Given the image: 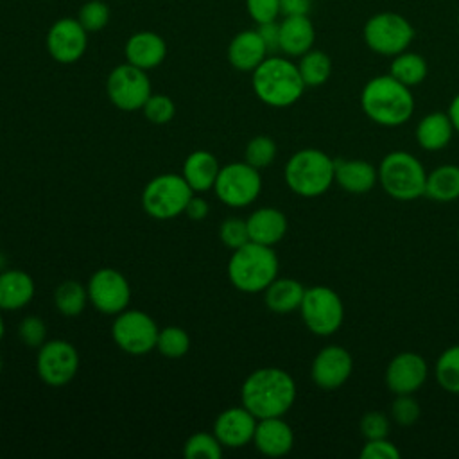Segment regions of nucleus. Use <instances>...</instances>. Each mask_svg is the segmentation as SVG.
Here are the masks:
<instances>
[{
    "instance_id": "f257e3e1",
    "label": "nucleus",
    "mask_w": 459,
    "mask_h": 459,
    "mask_svg": "<svg viewBox=\"0 0 459 459\" xmlns=\"http://www.w3.org/2000/svg\"><path fill=\"white\" fill-rule=\"evenodd\" d=\"M240 398L258 420L283 416L294 405L296 382L285 369L260 368L244 380Z\"/></svg>"
},
{
    "instance_id": "f03ea898",
    "label": "nucleus",
    "mask_w": 459,
    "mask_h": 459,
    "mask_svg": "<svg viewBox=\"0 0 459 459\" xmlns=\"http://www.w3.org/2000/svg\"><path fill=\"white\" fill-rule=\"evenodd\" d=\"M364 115L384 127H396L411 120L414 113V95L391 74L371 77L360 91Z\"/></svg>"
},
{
    "instance_id": "7ed1b4c3",
    "label": "nucleus",
    "mask_w": 459,
    "mask_h": 459,
    "mask_svg": "<svg viewBox=\"0 0 459 459\" xmlns=\"http://www.w3.org/2000/svg\"><path fill=\"white\" fill-rule=\"evenodd\" d=\"M251 84L255 95L271 108L292 106L301 99L307 88L298 65L280 56L265 57L253 70Z\"/></svg>"
},
{
    "instance_id": "20e7f679",
    "label": "nucleus",
    "mask_w": 459,
    "mask_h": 459,
    "mask_svg": "<svg viewBox=\"0 0 459 459\" xmlns=\"http://www.w3.org/2000/svg\"><path fill=\"white\" fill-rule=\"evenodd\" d=\"M278 256L273 246L249 240L233 249L228 262V278L237 290L256 294L278 278Z\"/></svg>"
},
{
    "instance_id": "39448f33",
    "label": "nucleus",
    "mask_w": 459,
    "mask_h": 459,
    "mask_svg": "<svg viewBox=\"0 0 459 459\" xmlns=\"http://www.w3.org/2000/svg\"><path fill=\"white\" fill-rule=\"evenodd\" d=\"M285 183L301 197H319L333 183V158L319 149H301L285 163Z\"/></svg>"
},
{
    "instance_id": "423d86ee",
    "label": "nucleus",
    "mask_w": 459,
    "mask_h": 459,
    "mask_svg": "<svg viewBox=\"0 0 459 459\" xmlns=\"http://www.w3.org/2000/svg\"><path fill=\"white\" fill-rule=\"evenodd\" d=\"M382 190L396 201H414L425 195L427 170L421 161L407 151L385 154L377 167Z\"/></svg>"
},
{
    "instance_id": "0eeeda50",
    "label": "nucleus",
    "mask_w": 459,
    "mask_h": 459,
    "mask_svg": "<svg viewBox=\"0 0 459 459\" xmlns=\"http://www.w3.org/2000/svg\"><path fill=\"white\" fill-rule=\"evenodd\" d=\"M194 195L183 176L161 174L151 179L142 192V206L147 215L158 221H169L185 212L186 203Z\"/></svg>"
},
{
    "instance_id": "6e6552de",
    "label": "nucleus",
    "mask_w": 459,
    "mask_h": 459,
    "mask_svg": "<svg viewBox=\"0 0 459 459\" xmlns=\"http://www.w3.org/2000/svg\"><path fill=\"white\" fill-rule=\"evenodd\" d=\"M362 36L369 50L378 56L394 57L411 47L414 39V27L405 16L384 11L368 18Z\"/></svg>"
},
{
    "instance_id": "1a4fd4ad",
    "label": "nucleus",
    "mask_w": 459,
    "mask_h": 459,
    "mask_svg": "<svg viewBox=\"0 0 459 459\" xmlns=\"http://www.w3.org/2000/svg\"><path fill=\"white\" fill-rule=\"evenodd\" d=\"M299 312L305 326L319 337L335 333L344 321L342 299L333 289L326 285H314L305 289Z\"/></svg>"
},
{
    "instance_id": "9d476101",
    "label": "nucleus",
    "mask_w": 459,
    "mask_h": 459,
    "mask_svg": "<svg viewBox=\"0 0 459 459\" xmlns=\"http://www.w3.org/2000/svg\"><path fill=\"white\" fill-rule=\"evenodd\" d=\"M213 190L226 206L244 208L260 195L262 176L258 169H255L247 161L228 163L219 169Z\"/></svg>"
},
{
    "instance_id": "9b49d317",
    "label": "nucleus",
    "mask_w": 459,
    "mask_h": 459,
    "mask_svg": "<svg viewBox=\"0 0 459 459\" xmlns=\"http://www.w3.org/2000/svg\"><path fill=\"white\" fill-rule=\"evenodd\" d=\"M158 332L154 319L142 310H122L111 326L115 344L131 355H143L156 348Z\"/></svg>"
},
{
    "instance_id": "f8f14e48",
    "label": "nucleus",
    "mask_w": 459,
    "mask_h": 459,
    "mask_svg": "<svg viewBox=\"0 0 459 459\" xmlns=\"http://www.w3.org/2000/svg\"><path fill=\"white\" fill-rule=\"evenodd\" d=\"M106 91L109 100L122 111L143 108L145 100L151 97V81L147 77V70H142L131 63L115 66L108 75Z\"/></svg>"
},
{
    "instance_id": "ddd939ff",
    "label": "nucleus",
    "mask_w": 459,
    "mask_h": 459,
    "mask_svg": "<svg viewBox=\"0 0 459 459\" xmlns=\"http://www.w3.org/2000/svg\"><path fill=\"white\" fill-rule=\"evenodd\" d=\"M36 369L45 384L52 387L65 385L75 377L79 369V353L75 346L70 344L68 341H45L38 348Z\"/></svg>"
},
{
    "instance_id": "4468645a",
    "label": "nucleus",
    "mask_w": 459,
    "mask_h": 459,
    "mask_svg": "<svg viewBox=\"0 0 459 459\" xmlns=\"http://www.w3.org/2000/svg\"><path fill=\"white\" fill-rule=\"evenodd\" d=\"M90 303L102 314L117 316L127 308L131 299V287L126 276L111 267L95 271L86 285Z\"/></svg>"
},
{
    "instance_id": "2eb2a0df",
    "label": "nucleus",
    "mask_w": 459,
    "mask_h": 459,
    "mask_svg": "<svg viewBox=\"0 0 459 459\" xmlns=\"http://www.w3.org/2000/svg\"><path fill=\"white\" fill-rule=\"evenodd\" d=\"M353 371V359L350 351L337 344H328L317 351L310 366L312 382L323 391H335L342 387Z\"/></svg>"
},
{
    "instance_id": "dca6fc26",
    "label": "nucleus",
    "mask_w": 459,
    "mask_h": 459,
    "mask_svg": "<svg viewBox=\"0 0 459 459\" xmlns=\"http://www.w3.org/2000/svg\"><path fill=\"white\" fill-rule=\"evenodd\" d=\"M88 45V30L77 18L54 22L47 34V50L57 63L70 65L82 57Z\"/></svg>"
},
{
    "instance_id": "f3484780",
    "label": "nucleus",
    "mask_w": 459,
    "mask_h": 459,
    "mask_svg": "<svg viewBox=\"0 0 459 459\" xmlns=\"http://www.w3.org/2000/svg\"><path fill=\"white\" fill-rule=\"evenodd\" d=\"M427 360L414 351L394 355L385 368V385L394 394H414L427 380Z\"/></svg>"
},
{
    "instance_id": "a211bd4d",
    "label": "nucleus",
    "mask_w": 459,
    "mask_h": 459,
    "mask_svg": "<svg viewBox=\"0 0 459 459\" xmlns=\"http://www.w3.org/2000/svg\"><path fill=\"white\" fill-rule=\"evenodd\" d=\"M258 418L242 407H230L222 411L213 421V434L222 446L240 448L253 441Z\"/></svg>"
},
{
    "instance_id": "6ab92c4d",
    "label": "nucleus",
    "mask_w": 459,
    "mask_h": 459,
    "mask_svg": "<svg viewBox=\"0 0 459 459\" xmlns=\"http://www.w3.org/2000/svg\"><path fill=\"white\" fill-rule=\"evenodd\" d=\"M253 443L260 454L267 457H281L292 450L294 432L281 416L262 418L256 423Z\"/></svg>"
},
{
    "instance_id": "aec40b11",
    "label": "nucleus",
    "mask_w": 459,
    "mask_h": 459,
    "mask_svg": "<svg viewBox=\"0 0 459 459\" xmlns=\"http://www.w3.org/2000/svg\"><path fill=\"white\" fill-rule=\"evenodd\" d=\"M333 183L350 194H368L378 183V170L366 160H333Z\"/></svg>"
},
{
    "instance_id": "412c9836",
    "label": "nucleus",
    "mask_w": 459,
    "mask_h": 459,
    "mask_svg": "<svg viewBox=\"0 0 459 459\" xmlns=\"http://www.w3.org/2000/svg\"><path fill=\"white\" fill-rule=\"evenodd\" d=\"M167 56V45L163 38L151 30L134 32L126 43V59L127 63L142 68L151 70L161 65Z\"/></svg>"
},
{
    "instance_id": "4be33fe9",
    "label": "nucleus",
    "mask_w": 459,
    "mask_h": 459,
    "mask_svg": "<svg viewBox=\"0 0 459 459\" xmlns=\"http://www.w3.org/2000/svg\"><path fill=\"white\" fill-rule=\"evenodd\" d=\"M316 29L308 16H285L280 22V50L285 56L299 57L314 47Z\"/></svg>"
},
{
    "instance_id": "5701e85b",
    "label": "nucleus",
    "mask_w": 459,
    "mask_h": 459,
    "mask_svg": "<svg viewBox=\"0 0 459 459\" xmlns=\"http://www.w3.org/2000/svg\"><path fill=\"white\" fill-rule=\"evenodd\" d=\"M267 47L258 30H242L230 41L228 59L230 65L240 72H253L265 57Z\"/></svg>"
},
{
    "instance_id": "b1692460",
    "label": "nucleus",
    "mask_w": 459,
    "mask_h": 459,
    "mask_svg": "<svg viewBox=\"0 0 459 459\" xmlns=\"http://www.w3.org/2000/svg\"><path fill=\"white\" fill-rule=\"evenodd\" d=\"M246 222H247L249 240L264 246L278 244L287 233V217L278 208H271V206L258 208L247 217Z\"/></svg>"
},
{
    "instance_id": "393cba45",
    "label": "nucleus",
    "mask_w": 459,
    "mask_h": 459,
    "mask_svg": "<svg viewBox=\"0 0 459 459\" xmlns=\"http://www.w3.org/2000/svg\"><path fill=\"white\" fill-rule=\"evenodd\" d=\"M36 287L29 273L20 269L0 271V308L18 310L30 303Z\"/></svg>"
},
{
    "instance_id": "a878e982",
    "label": "nucleus",
    "mask_w": 459,
    "mask_h": 459,
    "mask_svg": "<svg viewBox=\"0 0 459 459\" xmlns=\"http://www.w3.org/2000/svg\"><path fill=\"white\" fill-rule=\"evenodd\" d=\"M454 126H452V120L448 117V113H443V111H432V113H427L416 126V131H414V136H416V142L421 149L425 151H441L445 149L452 136H454Z\"/></svg>"
},
{
    "instance_id": "bb28decb",
    "label": "nucleus",
    "mask_w": 459,
    "mask_h": 459,
    "mask_svg": "<svg viewBox=\"0 0 459 459\" xmlns=\"http://www.w3.org/2000/svg\"><path fill=\"white\" fill-rule=\"evenodd\" d=\"M219 169V161L212 152L194 151L186 156L181 176L194 192H208L215 185Z\"/></svg>"
},
{
    "instance_id": "cd10ccee",
    "label": "nucleus",
    "mask_w": 459,
    "mask_h": 459,
    "mask_svg": "<svg viewBox=\"0 0 459 459\" xmlns=\"http://www.w3.org/2000/svg\"><path fill=\"white\" fill-rule=\"evenodd\" d=\"M264 292L265 305L271 312L289 314L299 308L305 296V287L292 278H276Z\"/></svg>"
},
{
    "instance_id": "c85d7f7f",
    "label": "nucleus",
    "mask_w": 459,
    "mask_h": 459,
    "mask_svg": "<svg viewBox=\"0 0 459 459\" xmlns=\"http://www.w3.org/2000/svg\"><path fill=\"white\" fill-rule=\"evenodd\" d=\"M425 195L436 203L459 199V167L446 163L427 172Z\"/></svg>"
},
{
    "instance_id": "c756f323",
    "label": "nucleus",
    "mask_w": 459,
    "mask_h": 459,
    "mask_svg": "<svg viewBox=\"0 0 459 459\" xmlns=\"http://www.w3.org/2000/svg\"><path fill=\"white\" fill-rule=\"evenodd\" d=\"M389 74L402 84L412 88L425 81L429 74V65L421 54L403 50L393 57L389 65Z\"/></svg>"
},
{
    "instance_id": "7c9ffc66",
    "label": "nucleus",
    "mask_w": 459,
    "mask_h": 459,
    "mask_svg": "<svg viewBox=\"0 0 459 459\" xmlns=\"http://www.w3.org/2000/svg\"><path fill=\"white\" fill-rule=\"evenodd\" d=\"M298 70L301 74V79H303L305 86L316 88V86L325 84L330 79L332 59L326 52L317 50V48H310L308 52L299 56Z\"/></svg>"
},
{
    "instance_id": "2f4dec72",
    "label": "nucleus",
    "mask_w": 459,
    "mask_h": 459,
    "mask_svg": "<svg viewBox=\"0 0 459 459\" xmlns=\"http://www.w3.org/2000/svg\"><path fill=\"white\" fill-rule=\"evenodd\" d=\"M88 301V289L75 280H66L59 283L54 292L56 308L66 317L79 316Z\"/></svg>"
},
{
    "instance_id": "473e14b6",
    "label": "nucleus",
    "mask_w": 459,
    "mask_h": 459,
    "mask_svg": "<svg viewBox=\"0 0 459 459\" xmlns=\"http://www.w3.org/2000/svg\"><path fill=\"white\" fill-rule=\"evenodd\" d=\"M434 377L441 389L459 394V344L448 346L436 360Z\"/></svg>"
},
{
    "instance_id": "72a5a7b5",
    "label": "nucleus",
    "mask_w": 459,
    "mask_h": 459,
    "mask_svg": "<svg viewBox=\"0 0 459 459\" xmlns=\"http://www.w3.org/2000/svg\"><path fill=\"white\" fill-rule=\"evenodd\" d=\"M183 454L186 459H219L222 455V445L215 434L195 432L186 439Z\"/></svg>"
},
{
    "instance_id": "f704fd0d",
    "label": "nucleus",
    "mask_w": 459,
    "mask_h": 459,
    "mask_svg": "<svg viewBox=\"0 0 459 459\" xmlns=\"http://www.w3.org/2000/svg\"><path fill=\"white\" fill-rule=\"evenodd\" d=\"M190 348V337L188 333L179 326H165L158 332L156 350L169 357V359H179L183 357Z\"/></svg>"
},
{
    "instance_id": "c9c22d12",
    "label": "nucleus",
    "mask_w": 459,
    "mask_h": 459,
    "mask_svg": "<svg viewBox=\"0 0 459 459\" xmlns=\"http://www.w3.org/2000/svg\"><path fill=\"white\" fill-rule=\"evenodd\" d=\"M276 152H278L276 142L271 136L260 134L247 142L244 151V158H246L244 161H247L255 169H264L274 161Z\"/></svg>"
},
{
    "instance_id": "e433bc0d",
    "label": "nucleus",
    "mask_w": 459,
    "mask_h": 459,
    "mask_svg": "<svg viewBox=\"0 0 459 459\" xmlns=\"http://www.w3.org/2000/svg\"><path fill=\"white\" fill-rule=\"evenodd\" d=\"M77 20L88 32H97L108 25L109 7L102 0H90L81 7Z\"/></svg>"
},
{
    "instance_id": "4c0bfd02",
    "label": "nucleus",
    "mask_w": 459,
    "mask_h": 459,
    "mask_svg": "<svg viewBox=\"0 0 459 459\" xmlns=\"http://www.w3.org/2000/svg\"><path fill=\"white\" fill-rule=\"evenodd\" d=\"M143 115L149 122L152 124H167L172 120L174 113H176V106L172 102L170 97L167 95H161V93H156L145 100L143 104Z\"/></svg>"
},
{
    "instance_id": "58836bf2",
    "label": "nucleus",
    "mask_w": 459,
    "mask_h": 459,
    "mask_svg": "<svg viewBox=\"0 0 459 459\" xmlns=\"http://www.w3.org/2000/svg\"><path fill=\"white\" fill-rule=\"evenodd\" d=\"M421 414L420 403L412 398V394H396L391 405V418L400 427H411L418 421Z\"/></svg>"
},
{
    "instance_id": "ea45409f",
    "label": "nucleus",
    "mask_w": 459,
    "mask_h": 459,
    "mask_svg": "<svg viewBox=\"0 0 459 459\" xmlns=\"http://www.w3.org/2000/svg\"><path fill=\"white\" fill-rule=\"evenodd\" d=\"M219 237L222 244H226L230 249H237L244 244L249 242V231H247V222L237 217L226 219L221 228H219Z\"/></svg>"
},
{
    "instance_id": "a19ab883",
    "label": "nucleus",
    "mask_w": 459,
    "mask_h": 459,
    "mask_svg": "<svg viewBox=\"0 0 459 459\" xmlns=\"http://www.w3.org/2000/svg\"><path fill=\"white\" fill-rule=\"evenodd\" d=\"M18 335L29 348H39L47 341V326L41 317L27 316L18 325Z\"/></svg>"
},
{
    "instance_id": "79ce46f5",
    "label": "nucleus",
    "mask_w": 459,
    "mask_h": 459,
    "mask_svg": "<svg viewBox=\"0 0 459 459\" xmlns=\"http://www.w3.org/2000/svg\"><path fill=\"white\" fill-rule=\"evenodd\" d=\"M359 429L364 439H382V437H387L391 423L384 412L369 411L360 418Z\"/></svg>"
},
{
    "instance_id": "37998d69",
    "label": "nucleus",
    "mask_w": 459,
    "mask_h": 459,
    "mask_svg": "<svg viewBox=\"0 0 459 459\" xmlns=\"http://www.w3.org/2000/svg\"><path fill=\"white\" fill-rule=\"evenodd\" d=\"M360 457L362 459H398L400 450L387 437L366 439V443L360 450Z\"/></svg>"
},
{
    "instance_id": "c03bdc74",
    "label": "nucleus",
    "mask_w": 459,
    "mask_h": 459,
    "mask_svg": "<svg viewBox=\"0 0 459 459\" xmlns=\"http://www.w3.org/2000/svg\"><path fill=\"white\" fill-rule=\"evenodd\" d=\"M246 9L256 23L274 22L281 14L280 0H246Z\"/></svg>"
},
{
    "instance_id": "a18cd8bd",
    "label": "nucleus",
    "mask_w": 459,
    "mask_h": 459,
    "mask_svg": "<svg viewBox=\"0 0 459 459\" xmlns=\"http://www.w3.org/2000/svg\"><path fill=\"white\" fill-rule=\"evenodd\" d=\"M256 30H258L262 41L265 43L267 52H278L280 50V23L276 20L258 23Z\"/></svg>"
},
{
    "instance_id": "49530a36",
    "label": "nucleus",
    "mask_w": 459,
    "mask_h": 459,
    "mask_svg": "<svg viewBox=\"0 0 459 459\" xmlns=\"http://www.w3.org/2000/svg\"><path fill=\"white\" fill-rule=\"evenodd\" d=\"M312 0H280V11L283 16H308Z\"/></svg>"
},
{
    "instance_id": "de8ad7c7",
    "label": "nucleus",
    "mask_w": 459,
    "mask_h": 459,
    "mask_svg": "<svg viewBox=\"0 0 459 459\" xmlns=\"http://www.w3.org/2000/svg\"><path fill=\"white\" fill-rule=\"evenodd\" d=\"M208 212H210L208 203L203 197H195V195L190 197V201L186 203V208H185V213L192 221H203L208 215Z\"/></svg>"
},
{
    "instance_id": "09e8293b",
    "label": "nucleus",
    "mask_w": 459,
    "mask_h": 459,
    "mask_svg": "<svg viewBox=\"0 0 459 459\" xmlns=\"http://www.w3.org/2000/svg\"><path fill=\"white\" fill-rule=\"evenodd\" d=\"M448 117L452 120V126H454V131L459 133V93L450 100V106H448Z\"/></svg>"
},
{
    "instance_id": "8fccbe9b",
    "label": "nucleus",
    "mask_w": 459,
    "mask_h": 459,
    "mask_svg": "<svg viewBox=\"0 0 459 459\" xmlns=\"http://www.w3.org/2000/svg\"><path fill=\"white\" fill-rule=\"evenodd\" d=\"M4 332H5V325H4V317L0 316V339L4 337Z\"/></svg>"
},
{
    "instance_id": "3c124183",
    "label": "nucleus",
    "mask_w": 459,
    "mask_h": 459,
    "mask_svg": "<svg viewBox=\"0 0 459 459\" xmlns=\"http://www.w3.org/2000/svg\"><path fill=\"white\" fill-rule=\"evenodd\" d=\"M2 368H4V360H2V355H0V371H2Z\"/></svg>"
},
{
    "instance_id": "603ef678",
    "label": "nucleus",
    "mask_w": 459,
    "mask_h": 459,
    "mask_svg": "<svg viewBox=\"0 0 459 459\" xmlns=\"http://www.w3.org/2000/svg\"><path fill=\"white\" fill-rule=\"evenodd\" d=\"M457 240H459V230H457Z\"/></svg>"
},
{
    "instance_id": "864d4df0",
    "label": "nucleus",
    "mask_w": 459,
    "mask_h": 459,
    "mask_svg": "<svg viewBox=\"0 0 459 459\" xmlns=\"http://www.w3.org/2000/svg\"><path fill=\"white\" fill-rule=\"evenodd\" d=\"M457 23H459V13H457Z\"/></svg>"
}]
</instances>
